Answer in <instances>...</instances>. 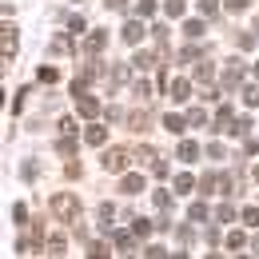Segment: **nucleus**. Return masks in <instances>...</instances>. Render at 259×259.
Instances as JSON below:
<instances>
[{"mask_svg":"<svg viewBox=\"0 0 259 259\" xmlns=\"http://www.w3.org/2000/svg\"><path fill=\"white\" fill-rule=\"evenodd\" d=\"M52 211H56L64 224H72V220L80 215V199H76V195H56V199H52Z\"/></svg>","mask_w":259,"mask_h":259,"instance_id":"1","label":"nucleus"},{"mask_svg":"<svg viewBox=\"0 0 259 259\" xmlns=\"http://www.w3.org/2000/svg\"><path fill=\"white\" fill-rule=\"evenodd\" d=\"M124 167H128V152L124 148H112L104 156V171H124Z\"/></svg>","mask_w":259,"mask_h":259,"instance_id":"2","label":"nucleus"},{"mask_svg":"<svg viewBox=\"0 0 259 259\" xmlns=\"http://www.w3.org/2000/svg\"><path fill=\"white\" fill-rule=\"evenodd\" d=\"M144 32H148V28H144L140 20H128V24H124V44H140Z\"/></svg>","mask_w":259,"mask_h":259,"instance_id":"3","label":"nucleus"},{"mask_svg":"<svg viewBox=\"0 0 259 259\" xmlns=\"http://www.w3.org/2000/svg\"><path fill=\"white\" fill-rule=\"evenodd\" d=\"M120 192H124V195H140V192H144V176H124Z\"/></svg>","mask_w":259,"mask_h":259,"instance_id":"4","label":"nucleus"},{"mask_svg":"<svg viewBox=\"0 0 259 259\" xmlns=\"http://www.w3.org/2000/svg\"><path fill=\"white\" fill-rule=\"evenodd\" d=\"M176 156H180V160H188V163H192V160H199V144H195V140H184Z\"/></svg>","mask_w":259,"mask_h":259,"instance_id":"5","label":"nucleus"},{"mask_svg":"<svg viewBox=\"0 0 259 259\" xmlns=\"http://www.w3.org/2000/svg\"><path fill=\"white\" fill-rule=\"evenodd\" d=\"M80 116H88V120L100 116V100L96 96H80Z\"/></svg>","mask_w":259,"mask_h":259,"instance_id":"6","label":"nucleus"},{"mask_svg":"<svg viewBox=\"0 0 259 259\" xmlns=\"http://www.w3.org/2000/svg\"><path fill=\"white\" fill-rule=\"evenodd\" d=\"M188 96H192V84H188V80H171V100H180V104H184Z\"/></svg>","mask_w":259,"mask_h":259,"instance_id":"7","label":"nucleus"},{"mask_svg":"<svg viewBox=\"0 0 259 259\" xmlns=\"http://www.w3.org/2000/svg\"><path fill=\"white\" fill-rule=\"evenodd\" d=\"M239 80H243V68H239V64H231V68L224 72V88H235Z\"/></svg>","mask_w":259,"mask_h":259,"instance_id":"8","label":"nucleus"},{"mask_svg":"<svg viewBox=\"0 0 259 259\" xmlns=\"http://www.w3.org/2000/svg\"><path fill=\"white\" fill-rule=\"evenodd\" d=\"M163 128H167V132H176V136H180V132L188 128V120H184V116H163Z\"/></svg>","mask_w":259,"mask_h":259,"instance_id":"9","label":"nucleus"},{"mask_svg":"<svg viewBox=\"0 0 259 259\" xmlns=\"http://www.w3.org/2000/svg\"><path fill=\"white\" fill-rule=\"evenodd\" d=\"M104 44H108V36H104V32H92V36H88V44H84V52H100Z\"/></svg>","mask_w":259,"mask_h":259,"instance_id":"10","label":"nucleus"},{"mask_svg":"<svg viewBox=\"0 0 259 259\" xmlns=\"http://www.w3.org/2000/svg\"><path fill=\"white\" fill-rule=\"evenodd\" d=\"M176 192H180V195L195 192V180H192V176H176Z\"/></svg>","mask_w":259,"mask_h":259,"instance_id":"11","label":"nucleus"},{"mask_svg":"<svg viewBox=\"0 0 259 259\" xmlns=\"http://www.w3.org/2000/svg\"><path fill=\"white\" fill-rule=\"evenodd\" d=\"M12 52H16V32H12V28H4V60H8Z\"/></svg>","mask_w":259,"mask_h":259,"instance_id":"12","label":"nucleus"},{"mask_svg":"<svg viewBox=\"0 0 259 259\" xmlns=\"http://www.w3.org/2000/svg\"><path fill=\"white\" fill-rule=\"evenodd\" d=\"M188 124H192V128H203V124H207V112H203V108H192V116H188Z\"/></svg>","mask_w":259,"mask_h":259,"instance_id":"13","label":"nucleus"},{"mask_svg":"<svg viewBox=\"0 0 259 259\" xmlns=\"http://www.w3.org/2000/svg\"><path fill=\"white\" fill-rule=\"evenodd\" d=\"M64 239H60V235H52V239H48V255H64Z\"/></svg>","mask_w":259,"mask_h":259,"instance_id":"14","label":"nucleus"},{"mask_svg":"<svg viewBox=\"0 0 259 259\" xmlns=\"http://www.w3.org/2000/svg\"><path fill=\"white\" fill-rule=\"evenodd\" d=\"M104 136H108V132L100 128V124H92V128H88V144H96V148H100V144H104Z\"/></svg>","mask_w":259,"mask_h":259,"instance_id":"15","label":"nucleus"},{"mask_svg":"<svg viewBox=\"0 0 259 259\" xmlns=\"http://www.w3.org/2000/svg\"><path fill=\"white\" fill-rule=\"evenodd\" d=\"M163 12H167V16H184V0H167Z\"/></svg>","mask_w":259,"mask_h":259,"instance_id":"16","label":"nucleus"},{"mask_svg":"<svg viewBox=\"0 0 259 259\" xmlns=\"http://www.w3.org/2000/svg\"><path fill=\"white\" fill-rule=\"evenodd\" d=\"M199 12H203V16H215V12H220V0H199Z\"/></svg>","mask_w":259,"mask_h":259,"instance_id":"17","label":"nucleus"},{"mask_svg":"<svg viewBox=\"0 0 259 259\" xmlns=\"http://www.w3.org/2000/svg\"><path fill=\"white\" fill-rule=\"evenodd\" d=\"M184 32L192 36V40H195V36H203V20H188V24H184Z\"/></svg>","mask_w":259,"mask_h":259,"instance_id":"18","label":"nucleus"},{"mask_svg":"<svg viewBox=\"0 0 259 259\" xmlns=\"http://www.w3.org/2000/svg\"><path fill=\"white\" fill-rule=\"evenodd\" d=\"M243 224H247V227H259V207H247V211H243Z\"/></svg>","mask_w":259,"mask_h":259,"instance_id":"19","label":"nucleus"},{"mask_svg":"<svg viewBox=\"0 0 259 259\" xmlns=\"http://www.w3.org/2000/svg\"><path fill=\"white\" fill-rule=\"evenodd\" d=\"M36 76H40V80H44V84H56V76H60V72H56V68H40V72H36Z\"/></svg>","mask_w":259,"mask_h":259,"instance_id":"20","label":"nucleus"},{"mask_svg":"<svg viewBox=\"0 0 259 259\" xmlns=\"http://www.w3.org/2000/svg\"><path fill=\"white\" fill-rule=\"evenodd\" d=\"M132 92H136V96H140V100H148V96H152V84H148V80H140V84H136Z\"/></svg>","mask_w":259,"mask_h":259,"instance_id":"21","label":"nucleus"},{"mask_svg":"<svg viewBox=\"0 0 259 259\" xmlns=\"http://www.w3.org/2000/svg\"><path fill=\"white\" fill-rule=\"evenodd\" d=\"M192 220H195V224H203V220H207V207H203V203H192Z\"/></svg>","mask_w":259,"mask_h":259,"instance_id":"22","label":"nucleus"},{"mask_svg":"<svg viewBox=\"0 0 259 259\" xmlns=\"http://www.w3.org/2000/svg\"><path fill=\"white\" fill-rule=\"evenodd\" d=\"M215 215H220V224H231V220H235V207H227V203H224Z\"/></svg>","mask_w":259,"mask_h":259,"instance_id":"23","label":"nucleus"},{"mask_svg":"<svg viewBox=\"0 0 259 259\" xmlns=\"http://www.w3.org/2000/svg\"><path fill=\"white\" fill-rule=\"evenodd\" d=\"M132 231H136V235H148L152 224H148V220H132Z\"/></svg>","mask_w":259,"mask_h":259,"instance_id":"24","label":"nucleus"},{"mask_svg":"<svg viewBox=\"0 0 259 259\" xmlns=\"http://www.w3.org/2000/svg\"><path fill=\"white\" fill-rule=\"evenodd\" d=\"M136 8H140V16H152V12H156V0H140Z\"/></svg>","mask_w":259,"mask_h":259,"instance_id":"25","label":"nucleus"},{"mask_svg":"<svg viewBox=\"0 0 259 259\" xmlns=\"http://www.w3.org/2000/svg\"><path fill=\"white\" fill-rule=\"evenodd\" d=\"M136 64H140V68H152V64H156V56H152V52H140V56H136Z\"/></svg>","mask_w":259,"mask_h":259,"instance_id":"26","label":"nucleus"},{"mask_svg":"<svg viewBox=\"0 0 259 259\" xmlns=\"http://www.w3.org/2000/svg\"><path fill=\"white\" fill-rule=\"evenodd\" d=\"M152 199H156V207H171V199H167V192H156Z\"/></svg>","mask_w":259,"mask_h":259,"instance_id":"27","label":"nucleus"},{"mask_svg":"<svg viewBox=\"0 0 259 259\" xmlns=\"http://www.w3.org/2000/svg\"><path fill=\"white\" fill-rule=\"evenodd\" d=\"M243 100H247V104H259V88H243Z\"/></svg>","mask_w":259,"mask_h":259,"instance_id":"28","label":"nucleus"},{"mask_svg":"<svg viewBox=\"0 0 259 259\" xmlns=\"http://www.w3.org/2000/svg\"><path fill=\"white\" fill-rule=\"evenodd\" d=\"M60 132H64V136H76V120H60Z\"/></svg>","mask_w":259,"mask_h":259,"instance_id":"29","label":"nucleus"},{"mask_svg":"<svg viewBox=\"0 0 259 259\" xmlns=\"http://www.w3.org/2000/svg\"><path fill=\"white\" fill-rule=\"evenodd\" d=\"M247 4H251V0H227V8H231V12H243Z\"/></svg>","mask_w":259,"mask_h":259,"instance_id":"30","label":"nucleus"},{"mask_svg":"<svg viewBox=\"0 0 259 259\" xmlns=\"http://www.w3.org/2000/svg\"><path fill=\"white\" fill-rule=\"evenodd\" d=\"M124 4H128V0H108V8H116V12H120Z\"/></svg>","mask_w":259,"mask_h":259,"instance_id":"31","label":"nucleus"},{"mask_svg":"<svg viewBox=\"0 0 259 259\" xmlns=\"http://www.w3.org/2000/svg\"><path fill=\"white\" fill-rule=\"evenodd\" d=\"M255 255H259V239H255Z\"/></svg>","mask_w":259,"mask_h":259,"instance_id":"32","label":"nucleus"},{"mask_svg":"<svg viewBox=\"0 0 259 259\" xmlns=\"http://www.w3.org/2000/svg\"><path fill=\"white\" fill-rule=\"evenodd\" d=\"M255 180H259V167H255Z\"/></svg>","mask_w":259,"mask_h":259,"instance_id":"33","label":"nucleus"},{"mask_svg":"<svg viewBox=\"0 0 259 259\" xmlns=\"http://www.w3.org/2000/svg\"><path fill=\"white\" fill-rule=\"evenodd\" d=\"M255 76H259V64H255Z\"/></svg>","mask_w":259,"mask_h":259,"instance_id":"34","label":"nucleus"}]
</instances>
